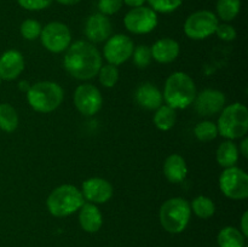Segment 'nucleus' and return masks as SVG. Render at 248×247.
I'll return each mask as SVG.
<instances>
[{"label": "nucleus", "mask_w": 248, "mask_h": 247, "mask_svg": "<svg viewBox=\"0 0 248 247\" xmlns=\"http://www.w3.org/2000/svg\"><path fill=\"white\" fill-rule=\"evenodd\" d=\"M64 67L72 77L79 80L92 79L102 67V57L91 43L79 40L69 45L64 56Z\"/></svg>", "instance_id": "obj_1"}, {"label": "nucleus", "mask_w": 248, "mask_h": 247, "mask_svg": "<svg viewBox=\"0 0 248 247\" xmlns=\"http://www.w3.org/2000/svg\"><path fill=\"white\" fill-rule=\"evenodd\" d=\"M162 97L171 108L186 109L195 99L196 86L188 74L176 72L167 77Z\"/></svg>", "instance_id": "obj_2"}, {"label": "nucleus", "mask_w": 248, "mask_h": 247, "mask_svg": "<svg viewBox=\"0 0 248 247\" xmlns=\"http://www.w3.org/2000/svg\"><path fill=\"white\" fill-rule=\"evenodd\" d=\"M62 87L52 81H40L31 85L27 91V99L31 108L39 113H50L63 102Z\"/></svg>", "instance_id": "obj_3"}, {"label": "nucleus", "mask_w": 248, "mask_h": 247, "mask_svg": "<svg viewBox=\"0 0 248 247\" xmlns=\"http://www.w3.org/2000/svg\"><path fill=\"white\" fill-rule=\"evenodd\" d=\"M46 205L55 217H67L80 210L84 205V196L77 186L64 184L56 188L48 195Z\"/></svg>", "instance_id": "obj_4"}, {"label": "nucleus", "mask_w": 248, "mask_h": 247, "mask_svg": "<svg viewBox=\"0 0 248 247\" xmlns=\"http://www.w3.org/2000/svg\"><path fill=\"white\" fill-rule=\"evenodd\" d=\"M218 133L228 139H237L248 131V110L241 103H232L223 108L218 119Z\"/></svg>", "instance_id": "obj_5"}, {"label": "nucleus", "mask_w": 248, "mask_h": 247, "mask_svg": "<svg viewBox=\"0 0 248 247\" xmlns=\"http://www.w3.org/2000/svg\"><path fill=\"white\" fill-rule=\"evenodd\" d=\"M191 208L188 201L182 198H173L165 201L160 208V223L171 234L182 232L190 220Z\"/></svg>", "instance_id": "obj_6"}, {"label": "nucleus", "mask_w": 248, "mask_h": 247, "mask_svg": "<svg viewBox=\"0 0 248 247\" xmlns=\"http://www.w3.org/2000/svg\"><path fill=\"white\" fill-rule=\"evenodd\" d=\"M219 188L227 198L244 200L248 196V176L236 166L228 167L219 177Z\"/></svg>", "instance_id": "obj_7"}, {"label": "nucleus", "mask_w": 248, "mask_h": 247, "mask_svg": "<svg viewBox=\"0 0 248 247\" xmlns=\"http://www.w3.org/2000/svg\"><path fill=\"white\" fill-rule=\"evenodd\" d=\"M218 17L213 12L201 10L191 14L184 23V33L194 40H202L216 33Z\"/></svg>", "instance_id": "obj_8"}, {"label": "nucleus", "mask_w": 248, "mask_h": 247, "mask_svg": "<svg viewBox=\"0 0 248 247\" xmlns=\"http://www.w3.org/2000/svg\"><path fill=\"white\" fill-rule=\"evenodd\" d=\"M40 39L44 47L51 52L58 53L69 47L72 35L69 28L64 23L51 22L41 29Z\"/></svg>", "instance_id": "obj_9"}, {"label": "nucleus", "mask_w": 248, "mask_h": 247, "mask_svg": "<svg viewBox=\"0 0 248 247\" xmlns=\"http://www.w3.org/2000/svg\"><path fill=\"white\" fill-rule=\"evenodd\" d=\"M126 29L133 34H147L157 26V15L150 7H133L124 18Z\"/></svg>", "instance_id": "obj_10"}, {"label": "nucleus", "mask_w": 248, "mask_h": 247, "mask_svg": "<svg viewBox=\"0 0 248 247\" xmlns=\"http://www.w3.org/2000/svg\"><path fill=\"white\" fill-rule=\"evenodd\" d=\"M74 104L80 113L86 116H91L101 110L103 98L96 86L91 84H84L75 90Z\"/></svg>", "instance_id": "obj_11"}, {"label": "nucleus", "mask_w": 248, "mask_h": 247, "mask_svg": "<svg viewBox=\"0 0 248 247\" xmlns=\"http://www.w3.org/2000/svg\"><path fill=\"white\" fill-rule=\"evenodd\" d=\"M133 48L135 45L132 39L124 34H116L108 39L103 53L109 64L119 65L126 62L132 56Z\"/></svg>", "instance_id": "obj_12"}, {"label": "nucleus", "mask_w": 248, "mask_h": 247, "mask_svg": "<svg viewBox=\"0 0 248 247\" xmlns=\"http://www.w3.org/2000/svg\"><path fill=\"white\" fill-rule=\"evenodd\" d=\"M195 110L202 116L215 115L223 110L225 106V96L223 92L213 89H206L196 94L194 99Z\"/></svg>", "instance_id": "obj_13"}, {"label": "nucleus", "mask_w": 248, "mask_h": 247, "mask_svg": "<svg viewBox=\"0 0 248 247\" xmlns=\"http://www.w3.org/2000/svg\"><path fill=\"white\" fill-rule=\"evenodd\" d=\"M81 194L91 203H104L113 196V186L106 179L93 177L82 183Z\"/></svg>", "instance_id": "obj_14"}, {"label": "nucleus", "mask_w": 248, "mask_h": 247, "mask_svg": "<svg viewBox=\"0 0 248 247\" xmlns=\"http://www.w3.org/2000/svg\"><path fill=\"white\" fill-rule=\"evenodd\" d=\"M85 34L92 43H102L108 40L111 34V23L107 16L94 14L87 18L85 24Z\"/></svg>", "instance_id": "obj_15"}, {"label": "nucleus", "mask_w": 248, "mask_h": 247, "mask_svg": "<svg viewBox=\"0 0 248 247\" xmlns=\"http://www.w3.org/2000/svg\"><path fill=\"white\" fill-rule=\"evenodd\" d=\"M24 69L23 56L19 51H5L0 56V79L15 80Z\"/></svg>", "instance_id": "obj_16"}, {"label": "nucleus", "mask_w": 248, "mask_h": 247, "mask_svg": "<svg viewBox=\"0 0 248 247\" xmlns=\"http://www.w3.org/2000/svg\"><path fill=\"white\" fill-rule=\"evenodd\" d=\"M152 57L159 63H171L178 57L179 44L170 38L157 40L150 48Z\"/></svg>", "instance_id": "obj_17"}, {"label": "nucleus", "mask_w": 248, "mask_h": 247, "mask_svg": "<svg viewBox=\"0 0 248 247\" xmlns=\"http://www.w3.org/2000/svg\"><path fill=\"white\" fill-rule=\"evenodd\" d=\"M79 222L85 232H96L101 229L103 224V218H102L101 211L94 203L84 202V205L80 207Z\"/></svg>", "instance_id": "obj_18"}, {"label": "nucleus", "mask_w": 248, "mask_h": 247, "mask_svg": "<svg viewBox=\"0 0 248 247\" xmlns=\"http://www.w3.org/2000/svg\"><path fill=\"white\" fill-rule=\"evenodd\" d=\"M161 92L152 84H143L136 91V101L143 108L148 110H155L162 104Z\"/></svg>", "instance_id": "obj_19"}, {"label": "nucleus", "mask_w": 248, "mask_h": 247, "mask_svg": "<svg viewBox=\"0 0 248 247\" xmlns=\"http://www.w3.org/2000/svg\"><path fill=\"white\" fill-rule=\"evenodd\" d=\"M164 173L171 183H181L188 174L186 162L181 155L172 154L164 164Z\"/></svg>", "instance_id": "obj_20"}, {"label": "nucleus", "mask_w": 248, "mask_h": 247, "mask_svg": "<svg viewBox=\"0 0 248 247\" xmlns=\"http://www.w3.org/2000/svg\"><path fill=\"white\" fill-rule=\"evenodd\" d=\"M239 160V149L232 140H225L218 147L217 162L224 169L235 166Z\"/></svg>", "instance_id": "obj_21"}, {"label": "nucleus", "mask_w": 248, "mask_h": 247, "mask_svg": "<svg viewBox=\"0 0 248 247\" xmlns=\"http://www.w3.org/2000/svg\"><path fill=\"white\" fill-rule=\"evenodd\" d=\"M219 247H245V236L234 227H225L218 234Z\"/></svg>", "instance_id": "obj_22"}, {"label": "nucleus", "mask_w": 248, "mask_h": 247, "mask_svg": "<svg viewBox=\"0 0 248 247\" xmlns=\"http://www.w3.org/2000/svg\"><path fill=\"white\" fill-rule=\"evenodd\" d=\"M177 120L176 109L169 106H160L154 115V124L159 130L169 131L174 126Z\"/></svg>", "instance_id": "obj_23"}, {"label": "nucleus", "mask_w": 248, "mask_h": 247, "mask_svg": "<svg viewBox=\"0 0 248 247\" xmlns=\"http://www.w3.org/2000/svg\"><path fill=\"white\" fill-rule=\"evenodd\" d=\"M18 126V115L16 109L7 103L0 104V130L14 132Z\"/></svg>", "instance_id": "obj_24"}, {"label": "nucleus", "mask_w": 248, "mask_h": 247, "mask_svg": "<svg viewBox=\"0 0 248 247\" xmlns=\"http://www.w3.org/2000/svg\"><path fill=\"white\" fill-rule=\"evenodd\" d=\"M241 0H218L217 15L223 21H232L239 15Z\"/></svg>", "instance_id": "obj_25"}, {"label": "nucleus", "mask_w": 248, "mask_h": 247, "mask_svg": "<svg viewBox=\"0 0 248 247\" xmlns=\"http://www.w3.org/2000/svg\"><path fill=\"white\" fill-rule=\"evenodd\" d=\"M191 210L194 211L198 217L202 218V219H207V218L212 217L215 215L216 206L213 201L207 196H198L191 202Z\"/></svg>", "instance_id": "obj_26"}, {"label": "nucleus", "mask_w": 248, "mask_h": 247, "mask_svg": "<svg viewBox=\"0 0 248 247\" xmlns=\"http://www.w3.org/2000/svg\"><path fill=\"white\" fill-rule=\"evenodd\" d=\"M194 135L201 142H210L218 136V128L212 121H202L194 128Z\"/></svg>", "instance_id": "obj_27"}, {"label": "nucleus", "mask_w": 248, "mask_h": 247, "mask_svg": "<svg viewBox=\"0 0 248 247\" xmlns=\"http://www.w3.org/2000/svg\"><path fill=\"white\" fill-rule=\"evenodd\" d=\"M99 81L104 87H113L119 80V70L115 65L106 64L98 72Z\"/></svg>", "instance_id": "obj_28"}, {"label": "nucleus", "mask_w": 248, "mask_h": 247, "mask_svg": "<svg viewBox=\"0 0 248 247\" xmlns=\"http://www.w3.org/2000/svg\"><path fill=\"white\" fill-rule=\"evenodd\" d=\"M150 9L155 12H161V14H170L178 9L182 5L183 0H148Z\"/></svg>", "instance_id": "obj_29"}, {"label": "nucleus", "mask_w": 248, "mask_h": 247, "mask_svg": "<svg viewBox=\"0 0 248 247\" xmlns=\"http://www.w3.org/2000/svg\"><path fill=\"white\" fill-rule=\"evenodd\" d=\"M41 24L35 19H26L21 24V34L27 40H34L39 38L41 33Z\"/></svg>", "instance_id": "obj_30"}, {"label": "nucleus", "mask_w": 248, "mask_h": 247, "mask_svg": "<svg viewBox=\"0 0 248 247\" xmlns=\"http://www.w3.org/2000/svg\"><path fill=\"white\" fill-rule=\"evenodd\" d=\"M133 62L138 68H145L149 65L152 61V51L148 46L140 45L136 48H133Z\"/></svg>", "instance_id": "obj_31"}, {"label": "nucleus", "mask_w": 248, "mask_h": 247, "mask_svg": "<svg viewBox=\"0 0 248 247\" xmlns=\"http://www.w3.org/2000/svg\"><path fill=\"white\" fill-rule=\"evenodd\" d=\"M123 0H99L98 9L99 14L108 16V15H114L123 7Z\"/></svg>", "instance_id": "obj_32"}, {"label": "nucleus", "mask_w": 248, "mask_h": 247, "mask_svg": "<svg viewBox=\"0 0 248 247\" xmlns=\"http://www.w3.org/2000/svg\"><path fill=\"white\" fill-rule=\"evenodd\" d=\"M53 0H17L19 6L29 11H39L44 10L52 4Z\"/></svg>", "instance_id": "obj_33"}, {"label": "nucleus", "mask_w": 248, "mask_h": 247, "mask_svg": "<svg viewBox=\"0 0 248 247\" xmlns=\"http://www.w3.org/2000/svg\"><path fill=\"white\" fill-rule=\"evenodd\" d=\"M219 39L224 41H232L236 38V31L232 26L230 24H218L217 29H216V33Z\"/></svg>", "instance_id": "obj_34"}, {"label": "nucleus", "mask_w": 248, "mask_h": 247, "mask_svg": "<svg viewBox=\"0 0 248 247\" xmlns=\"http://www.w3.org/2000/svg\"><path fill=\"white\" fill-rule=\"evenodd\" d=\"M247 223H248V213L245 212L244 216H242V218H241V230H240V232L244 234L245 237L248 236V225H247Z\"/></svg>", "instance_id": "obj_35"}, {"label": "nucleus", "mask_w": 248, "mask_h": 247, "mask_svg": "<svg viewBox=\"0 0 248 247\" xmlns=\"http://www.w3.org/2000/svg\"><path fill=\"white\" fill-rule=\"evenodd\" d=\"M124 2H125L127 6L130 7H140V6H143V4H144L147 0H123Z\"/></svg>", "instance_id": "obj_36"}, {"label": "nucleus", "mask_w": 248, "mask_h": 247, "mask_svg": "<svg viewBox=\"0 0 248 247\" xmlns=\"http://www.w3.org/2000/svg\"><path fill=\"white\" fill-rule=\"evenodd\" d=\"M240 150H241L242 155L245 157L248 156V138H245L241 142V145H240Z\"/></svg>", "instance_id": "obj_37"}, {"label": "nucleus", "mask_w": 248, "mask_h": 247, "mask_svg": "<svg viewBox=\"0 0 248 247\" xmlns=\"http://www.w3.org/2000/svg\"><path fill=\"white\" fill-rule=\"evenodd\" d=\"M80 1L81 0H57V2H60L62 5H75Z\"/></svg>", "instance_id": "obj_38"}, {"label": "nucleus", "mask_w": 248, "mask_h": 247, "mask_svg": "<svg viewBox=\"0 0 248 247\" xmlns=\"http://www.w3.org/2000/svg\"><path fill=\"white\" fill-rule=\"evenodd\" d=\"M28 85H29V84H28V82H27V81L19 82V89H21L22 91H24V92L28 91L29 87H31V86H28Z\"/></svg>", "instance_id": "obj_39"}, {"label": "nucleus", "mask_w": 248, "mask_h": 247, "mask_svg": "<svg viewBox=\"0 0 248 247\" xmlns=\"http://www.w3.org/2000/svg\"><path fill=\"white\" fill-rule=\"evenodd\" d=\"M0 85H1V79H0Z\"/></svg>", "instance_id": "obj_40"}, {"label": "nucleus", "mask_w": 248, "mask_h": 247, "mask_svg": "<svg viewBox=\"0 0 248 247\" xmlns=\"http://www.w3.org/2000/svg\"><path fill=\"white\" fill-rule=\"evenodd\" d=\"M245 247H246V246H245Z\"/></svg>", "instance_id": "obj_41"}]
</instances>
